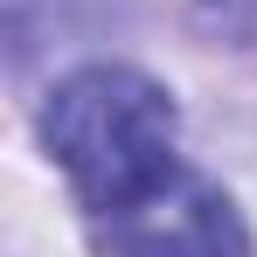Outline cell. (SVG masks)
I'll use <instances>...</instances> for the list:
<instances>
[{
	"instance_id": "1",
	"label": "cell",
	"mask_w": 257,
	"mask_h": 257,
	"mask_svg": "<svg viewBox=\"0 0 257 257\" xmlns=\"http://www.w3.org/2000/svg\"><path fill=\"white\" fill-rule=\"evenodd\" d=\"M174 97L153 77L125 63H90L49 90L42 104V146L70 174L77 202L90 215H111L167 188L174 174Z\"/></svg>"
},
{
	"instance_id": "2",
	"label": "cell",
	"mask_w": 257,
	"mask_h": 257,
	"mask_svg": "<svg viewBox=\"0 0 257 257\" xmlns=\"http://www.w3.org/2000/svg\"><path fill=\"white\" fill-rule=\"evenodd\" d=\"M90 243L97 257H250V229L215 181L174 174L132 209L90 215Z\"/></svg>"
}]
</instances>
